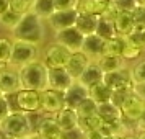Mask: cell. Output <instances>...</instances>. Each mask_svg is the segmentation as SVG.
<instances>
[{
    "label": "cell",
    "mask_w": 145,
    "mask_h": 139,
    "mask_svg": "<svg viewBox=\"0 0 145 139\" xmlns=\"http://www.w3.org/2000/svg\"><path fill=\"white\" fill-rule=\"evenodd\" d=\"M12 36H13V40L26 41V43L38 46L46 38L44 20L39 18L38 15H34L33 12H28L21 16L20 23L12 30Z\"/></svg>",
    "instance_id": "1"
},
{
    "label": "cell",
    "mask_w": 145,
    "mask_h": 139,
    "mask_svg": "<svg viewBox=\"0 0 145 139\" xmlns=\"http://www.w3.org/2000/svg\"><path fill=\"white\" fill-rule=\"evenodd\" d=\"M47 72H49V67L39 59L20 67L18 75H20L21 88L44 92L47 88Z\"/></svg>",
    "instance_id": "2"
},
{
    "label": "cell",
    "mask_w": 145,
    "mask_h": 139,
    "mask_svg": "<svg viewBox=\"0 0 145 139\" xmlns=\"http://www.w3.org/2000/svg\"><path fill=\"white\" fill-rule=\"evenodd\" d=\"M0 131L8 139H20L28 138L34 134L29 115L23 111H12L5 119L0 121Z\"/></svg>",
    "instance_id": "3"
},
{
    "label": "cell",
    "mask_w": 145,
    "mask_h": 139,
    "mask_svg": "<svg viewBox=\"0 0 145 139\" xmlns=\"http://www.w3.org/2000/svg\"><path fill=\"white\" fill-rule=\"evenodd\" d=\"M38 61V46L26 43V41H20V40H13L12 43V56H10V66L12 67H23Z\"/></svg>",
    "instance_id": "4"
},
{
    "label": "cell",
    "mask_w": 145,
    "mask_h": 139,
    "mask_svg": "<svg viewBox=\"0 0 145 139\" xmlns=\"http://www.w3.org/2000/svg\"><path fill=\"white\" fill-rule=\"evenodd\" d=\"M15 111L38 113L41 111V92L21 88L15 93Z\"/></svg>",
    "instance_id": "5"
},
{
    "label": "cell",
    "mask_w": 145,
    "mask_h": 139,
    "mask_svg": "<svg viewBox=\"0 0 145 139\" xmlns=\"http://www.w3.org/2000/svg\"><path fill=\"white\" fill-rule=\"evenodd\" d=\"M121 115H122V119L127 121V123H137L138 118L144 115L145 111V100L142 97H138L131 90V93L125 97V100L121 105Z\"/></svg>",
    "instance_id": "6"
},
{
    "label": "cell",
    "mask_w": 145,
    "mask_h": 139,
    "mask_svg": "<svg viewBox=\"0 0 145 139\" xmlns=\"http://www.w3.org/2000/svg\"><path fill=\"white\" fill-rule=\"evenodd\" d=\"M54 38H56L57 44L67 47L70 53L82 51L83 40H85V36L77 30V26H70V28H65V30H60V31H56Z\"/></svg>",
    "instance_id": "7"
},
{
    "label": "cell",
    "mask_w": 145,
    "mask_h": 139,
    "mask_svg": "<svg viewBox=\"0 0 145 139\" xmlns=\"http://www.w3.org/2000/svg\"><path fill=\"white\" fill-rule=\"evenodd\" d=\"M65 106L64 101V93L46 88L44 92H41V111L46 113L47 116H56L57 113Z\"/></svg>",
    "instance_id": "8"
},
{
    "label": "cell",
    "mask_w": 145,
    "mask_h": 139,
    "mask_svg": "<svg viewBox=\"0 0 145 139\" xmlns=\"http://www.w3.org/2000/svg\"><path fill=\"white\" fill-rule=\"evenodd\" d=\"M70 56H72V53H70L67 47L60 46L57 43H54V44H49V46L46 47L42 62H44L49 69H52V67H65L69 59H70Z\"/></svg>",
    "instance_id": "9"
},
{
    "label": "cell",
    "mask_w": 145,
    "mask_h": 139,
    "mask_svg": "<svg viewBox=\"0 0 145 139\" xmlns=\"http://www.w3.org/2000/svg\"><path fill=\"white\" fill-rule=\"evenodd\" d=\"M103 82L112 90H125V88L132 90V85H134L131 77V69H127V67L112 70V72H106L103 75Z\"/></svg>",
    "instance_id": "10"
},
{
    "label": "cell",
    "mask_w": 145,
    "mask_h": 139,
    "mask_svg": "<svg viewBox=\"0 0 145 139\" xmlns=\"http://www.w3.org/2000/svg\"><path fill=\"white\" fill-rule=\"evenodd\" d=\"M73 80L75 79L69 74L65 67H52L47 72V88L64 93L73 84Z\"/></svg>",
    "instance_id": "11"
},
{
    "label": "cell",
    "mask_w": 145,
    "mask_h": 139,
    "mask_svg": "<svg viewBox=\"0 0 145 139\" xmlns=\"http://www.w3.org/2000/svg\"><path fill=\"white\" fill-rule=\"evenodd\" d=\"M106 41L99 38L96 33L88 34L83 40V46H82V53L85 54L90 61H98L103 54H105Z\"/></svg>",
    "instance_id": "12"
},
{
    "label": "cell",
    "mask_w": 145,
    "mask_h": 139,
    "mask_svg": "<svg viewBox=\"0 0 145 139\" xmlns=\"http://www.w3.org/2000/svg\"><path fill=\"white\" fill-rule=\"evenodd\" d=\"M77 16H78L77 10H62V12L56 10L47 18V23H49V26L52 28L54 31H60V30H65V28L75 26Z\"/></svg>",
    "instance_id": "13"
},
{
    "label": "cell",
    "mask_w": 145,
    "mask_h": 139,
    "mask_svg": "<svg viewBox=\"0 0 145 139\" xmlns=\"http://www.w3.org/2000/svg\"><path fill=\"white\" fill-rule=\"evenodd\" d=\"M88 97H90V90L83 84H80L78 80H73V84L64 92V101L69 108H75Z\"/></svg>",
    "instance_id": "14"
},
{
    "label": "cell",
    "mask_w": 145,
    "mask_h": 139,
    "mask_svg": "<svg viewBox=\"0 0 145 139\" xmlns=\"http://www.w3.org/2000/svg\"><path fill=\"white\" fill-rule=\"evenodd\" d=\"M18 90H21L18 70L8 67L5 72L0 74V92L3 95H15Z\"/></svg>",
    "instance_id": "15"
},
{
    "label": "cell",
    "mask_w": 145,
    "mask_h": 139,
    "mask_svg": "<svg viewBox=\"0 0 145 139\" xmlns=\"http://www.w3.org/2000/svg\"><path fill=\"white\" fill-rule=\"evenodd\" d=\"M54 118L57 121L59 128L62 129V132L75 129V128H78V125H80V118H78V115H77V111H75L73 108H69V106H64Z\"/></svg>",
    "instance_id": "16"
},
{
    "label": "cell",
    "mask_w": 145,
    "mask_h": 139,
    "mask_svg": "<svg viewBox=\"0 0 145 139\" xmlns=\"http://www.w3.org/2000/svg\"><path fill=\"white\" fill-rule=\"evenodd\" d=\"M109 3H111V0H78L75 10L78 13H83V15L101 16Z\"/></svg>",
    "instance_id": "17"
},
{
    "label": "cell",
    "mask_w": 145,
    "mask_h": 139,
    "mask_svg": "<svg viewBox=\"0 0 145 139\" xmlns=\"http://www.w3.org/2000/svg\"><path fill=\"white\" fill-rule=\"evenodd\" d=\"M103 75H105V72L101 70V67L98 66V62H96V61H91V62L86 66V69L83 70V74L78 77V82L83 84L86 88H91L93 85L103 82Z\"/></svg>",
    "instance_id": "18"
},
{
    "label": "cell",
    "mask_w": 145,
    "mask_h": 139,
    "mask_svg": "<svg viewBox=\"0 0 145 139\" xmlns=\"http://www.w3.org/2000/svg\"><path fill=\"white\" fill-rule=\"evenodd\" d=\"M90 62H91V61L88 59L82 51H77V53H72V56H70V59H69V62H67L65 69L69 70V74L72 75L73 79L78 80V77L83 74V70L86 69V66H88Z\"/></svg>",
    "instance_id": "19"
},
{
    "label": "cell",
    "mask_w": 145,
    "mask_h": 139,
    "mask_svg": "<svg viewBox=\"0 0 145 139\" xmlns=\"http://www.w3.org/2000/svg\"><path fill=\"white\" fill-rule=\"evenodd\" d=\"M135 28V20H134V15L129 12H121L114 20V30L118 36H127L131 34Z\"/></svg>",
    "instance_id": "20"
},
{
    "label": "cell",
    "mask_w": 145,
    "mask_h": 139,
    "mask_svg": "<svg viewBox=\"0 0 145 139\" xmlns=\"http://www.w3.org/2000/svg\"><path fill=\"white\" fill-rule=\"evenodd\" d=\"M98 20L99 16H93V15H83L78 13L77 21H75V26L83 36L96 33V26H98Z\"/></svg>",
    "instance_id": "21"
},
{
    "label": "cell",
    "mask_w": 145,
    "mask_h": 139,
    "mask_svg": "<svg viewBox=\"0 0 145 139\" xmlns=\"http://www.w3.org/2000/svg\"><path fill=\"white\" fill-rule=\"evenodd\" d=\"M38 134L39 136H44V138L47 139H52L56 138V136H59V134H62V129L59 128V125H57V121H56V118L54 116H46V118L41 119L39 126H38Z\"/></svg>",
    "instance_id": "22"
},
{
    "label": "cell",
    "mask_w": 145,
    "mask_h": 139,
    "mask_svg": "<svg viewBox=\"0 0 145 139\" xmlns=\"http://www.w3.org/2000/svg\"><path fill=\"white\" fill-rule=\"evenodd\" d=\"M98 66L101 67L103 72H112V70H118L125 67V59L121 56H114V54H103L98 61Z\"/></svg>",
    "instance_id": "23"
},
{
    "label": "cell",
    "mask_w": 145,
    "mask_h": 139,
    "mask_svg": "<svg viewBox=\"0 0 145 139\" xmlns=\"http://www.w3.org/2000/svg\"><path fill=\"white\" fill-rule=\"evenodd\" d=\"M90 90V98L95 100L98 105L101 103H106V101H111V97H112V88L106 85L105 82H99L96 85H93Z\"/></svg>",
    "instance_id": "24"
},
{
    "label": "cell",
    "mask_w": 145,
    "mask_h": 139,
    "mask_svg": "<svg viewBox=\"0 0 145 139\" xmlns=\"http://www.w3.org/2000/svg\"><path fill=\"white\" fill-rule=\"evenodd\" d=\"M96 115H98L105 123H111V121H116V119L122 118L121 110H119L114 103H111V101H106V103L98 105V111H96Z\"/></svg>",
    "instance_id": "25"
},
{
    "label": "cell",
    "mask_w": 145,
    "mask_h": 139,
    "mask_svg": "<svg viewBox=\"0 0 145 139\" xmlns=\"http://www.w3.org/2000/svg\"><path fill=\"white\" fill-rule=\"evenodd\" d=\"M31 12L42 20H47L56 12V3H54V0H34Z\"/></svg>",
    "instance_id": "26"
},
{
    "label": "cell",
    "mask_w": 145,
    "mask_h": 139,
    "mask_svg": "<svg viewBox=\"0 0 145 139\" xmlns=\"http://www.w3.org/2000/svg\"><path fill=\"white\" fill-rule=\"evenodd\" d=\"M73 110L77 111V115H78L80 119H85V118L93 116V115H96V111H98V103L88 97V98H85L82 103H78Z\"/></svg>",
    "instance_id": "27"
},
{
    "label": "cell",
    "mask_w": 145,
    "mask_h": 139,
    "mask_svg": "<svg viewBox=\"0 0 145 139\" xmlns=\"http://www.w3.org/2000/svg\"><path fill=\"white\" fill-rule=\"evenodd\" d=\"M96 34L99 38H103L105 41H109L112 40L116 34V30H114V21H109V20H105L99 16L98 20V26H96Z\"/></svg>",
    "instance_id": "28"
},
{
    "label": "cell",
    "mask_w": 145,
    "mask_h": 139,
    "mask_svg": "<svg viewBox=\"0 0 145 139\" xmlns=\"http://www.w3.org/2000/svg\"><path fill=\"white\" fill-rule=\"evenodd\" d=\"M122 49H124V38L122 36H114L112 40L106 41L105 54H114L122 57Z\"/></svg>",
    "instance_id": "29"
},
{
    "label": "cell",
    "mask_w": 145,
    "mask_h": 139,
    "mask_svg": "<svg viewBox=\"0 0 145 139\" xmlns=\"http://www.w3.org/2000/svg\"><path fill=\"white\" fill-rule=\"evenodd\" d=\"M103 125H105V121L99 118L98 115H93V116H90V118L80 119L78 128L83 132H86V131H96V129H99Z\"/></svg>",
    "instance_id": "30"
},
{
    "label": "cell",
    "mask_w": 145,
    "mask_h": 139,
    "mask_svg": "<svg viewBox=\"0 0 145 139\" xmlns=\"http://www.w3.org/2000/svg\"><path fill=\"white\" fill-rule=\"evenodd\" d=\"M21 16H23V15H18V13H15V12H12V10H7L3 15H0V23H2L3 26L13 30V28L20 23Z\"/></svg>",
    "instance_id": "31"
},
{
    "label": "cell",
    "mask_w": 145,
    "mask_h": 139,
    "mask_svg": "<svg viewBox=\"0 0 145 139\" xmlns=\"http://www.w3.org/2000/svg\"><path fill=\"white\" fill-rule=\"evenodd\" d=\"M33 8V2L29 0H10V10L18 15H25L28 12H31Z\"/></svg>",
    "instance_id": "32"
},
{
    "label": "cell",
    "mask_w": 145,
    "mask_h": 139,
    "mask_svg": "<svg viewBox=\"0 0 145 139\" xmlns=\"http://www.w3.org/2000/svg\"><path fill=\"white\" fill-rule=\"evenodd\" d=\"M131 77L134 84H142L145 82V59L138 61L135 66L131 69Z\"/></svg>",
    "instance_id": "33"
},
{
    "label": "cell",
    "mask_w": 145,
    "mask_h": 139,
    "mask_svg": "<svg viewBox=\"0 0 145 139\" xmlns=\"http://www.w3.org/2000/svg\"><path fill=\"white\" fill-rule=\"evenodd\" d=\"M124 38V36H122ZM142 47H137L134 46V44H131V43H127L124 38V49H122V57H124L125 61H132V59H137L138 56L142 54Z\"/></svg>",
    "instance_id": "34"
},
{
    "label": "cell",
    "mask_w": 145,
    "mask_h": 139,
    "mask_svg": "<svg viewBox=\"0 0 145 139\" xmlns=\"http://www.w3.org/2000/svg\"><path fill=\"white\" fill-rule=\"evenodd\" d=\"M12 43H13V40L0 38V62H10V56H12Z\"/></svg>",
    "instance_id": "35"
},
{
    "label": "cell",
    "mask_w": 145,
    "mask_h": 139,
    "mask_svg": "<svg viewBox=\"0 0 145 139\" xmlns=\"http://www.w3.org/2000/svg\"><path fill=\"white\" fill-rule=\"evenodd\" d=\"M12 111H13V106H12L10 97H8V95H3V97L0 98V121L5 119Z\"/></svg>",
    "instance_id": "36"
},
{
    "label": "cell",
    "mask_w": 145,
    "mask_h": 139,
    "mask_svg": "<svg viewBox=\"0 0 145 139\" xmlns=\"http://www.w3.org/2000/svg\"><path fill=\"white\" fill-rule=\"evenodd\" d=\"M121 13L119 12V8H118V5L114 3V0H111V3L106 7V10L103 12V15H101V18H105V20H109V21H114L116 20V16Z\"/></svg>",
    "instance_id": "37"
},
{
    "label": "cell",
    "mask_w": 145,
    "mask_h": 139,
    "mask_svg": "<svg viewBox=\"0 0 145 139\" xmlns=\"http://www.w3.org/2000/svg\"><path fill=\"white\" fill-rule=\"evenodd\" d=\"M114 3L118 5L119 12H129V13H132L137 8V2L135 0H114Z\"/></svg>",
    "instance_id": "38"
},
{
    "label": "cell",
    "mask_w": 145,
    "mask_h": 139,
    "mask_svg": "<svg viewBox=\"0 0 145 139\" xmlns=\"http://www.w3.org/2000/svg\"><path fill=\"white\" fill-rule=\"evenodd\" d=\"M129 93H131V90H129V88H125V90H112L111 103H114V105L118 106V108H121L122 101L125 100V97H127Z\"/></svg>",
    "instance_id": "39"
},
{
    "label": "cell",
    "mask_w": 145,
    "mask_h": 139,
    "mask_svg": "<svg viewBox=\"0 0 145 139\" xmlns=\"http://www.w3.org/2000/svg\"><path fill=\"white\" fill-rule=\"evenodd\" d=\"M77 2L78 0H54L57 12H62V10H75L77 8Z\"/></svg>",
    "instance_id": "40"
},
{
    "label": "cell",
    "mask_w": 145,
    "mask_h": 139,
    "mask_svg": "<svg viewBox=\"0 0 145 139\" xmlns=\"http://www.w3.org/2000/svg\"><path fill=\"white\" fill-rule=\"evenodd\" d=\"M132 15H134V20H135V23H137V25L145 26V7L137 5V8L132 12Z\"/></svg>",
    "instance_id": "41"
},
{
    "label": "cell",
    "mask_w": 145,
    "mask_h": 139,
    "mask_svg": "<svg viewBox=\"0 0 145 139\" xmlns=\"http://www.w3.org/2000/svg\"><path fill=\"white\" fill-rule=\"evenodd\" d=\"M62 134H64V139H85V132L82 131L80 128L65 131V132H62Z\"/></svg>",
    "instance_id": "42"
},
{
    "label": "cell",
    "mask_w": 145,
    "mask_h": 139,
    "mask_svg": "<svg viewBox=\"0 0 145 139\" xmlns=\"http://www.w3.org/2000/svg\"><path fill=\"white\" fill-rule=\"evenodd\" d=\"M132 92L145 100V82H142V84H134L132 85Z\"/></svg>",
    "instance_id": "43"
},
{
    "label": "cell",
    "mask_w": 145,
    "mask_h": 139,
    "mask_svg": "<svg viewBox=\"0 0 145 139\" xmlns=\"http://www.w3.org/2000/svg\"><path fill=\"white\" fill-rule=\"evenodd\" d=\"M85 139H106V136L99 129H96V131H86Z\"/></svg>",
    "instance_id": "44"
},
{
    "label": "cell",
    "mask_w": 145,
    "mask_h": 139,
    "mask_svg": "<svg viewBox=\"0 0 145 139\" xmlns=\"http://www.w3.org/2000/svg\"><path fill=\"white\" fill-rule=\"evenodd\" d=\"M135 128H137L138 132H145V111H144V115L138 118L137 123H135Z\"/></svg>",
    "instance_id": "45"
},
{
    "label": "cell",
    "mask_w": 145,
    "mask_h": 139,
    "mask_svg": "<svg viewBox=\"0 0 145 139\" xmlns=\"http://www.w3.org/2000/svg\"><path fill=\"white\" fill-rule=\"evenodd\" d=\"M7 10H10V0H0V15H3Z\"/></svg>",
    "instance_id": "46"
},
{
    "label": "cell",
    "mask_w": 145,
    "mask_h": 139,
    "mask_svg": "<svg viewBox=\"0 0 145 139\" xmlns=\"http://www.w3.org/2000/svg\"><path fill=\"white\" fill-rule=\"evenodd\" d=\"M8 67H10V64H8V62H0V74L5 72Z\"/></svg>",
    "instance_id": "47"
},
{
    "label": "cell",
    "mask_w": 145,
    "mask_h": 139,
    "mask_svg": "<svg viewBox=\"0 0 145 139\" xmlns=\"http://www.w3.org/2000/svg\"><path fill=\"white\" fill-rule=\"evenodd\" d=\"M31 139H47V138H44V136H39L38 132H34V134H31Z\"/></svg>",
    "instance_id": "48"
},
{
    "label": "cell",
    "mask_w": 145,
    "mask_h": 139,
    "mask_svg": "<svg viewBox=\"0 0 145 139\" xmlns=\"http://www.w3.org/2000/svg\"><path fill=\"white\" fill-rule=\"evenodd\" d=\"M124 139H138V136L137 134H131V136H127V138H124Z\"/></svg>",
    "instance_id": "49"
},
{
    "label": "cell",
    "mask_w": 145,
    "mask_h": 139,
    "mask_svg": "<svg viewBox=\"0 0 145 139\" xmlns=\"http://www.w3.org/2000/svg\"><path fill=\"white\" fill-rule=\"evenodd\" d=\"M137 136H138V139H145V132H138Z\"/></svg>",
    "instance_id": "50"
},
{
    "label": "cell",
    "mask_w": 145,
    "mask_h": 139,
    "mask_svg": "<svg viewBox=\"0 0 145 139\" xmlns=\"http://www.w3.org/2000/svg\"><path fill=\"white\" fill-rule=\"evenodd\" d=\"M52 139H64V134H59V136H56V138H52Z\"/></svg>",
    "instance_id": "51"
},
{
    "label": "cell",
    "mask_w": 145,
    "mask_h": 139,
    "mask_svg": "<svg viewBox=\"0 0 145 139\" xmlns=\"http://www.w3.org/2000/svg\"><path fill=\"white\" fill-rule=\"evenodd\" d=\"M20 139H31V136H28V138H20Z\"/></svg>",
    "instance_id": "52"
},
{
    "label": "cell",
    "mask_w": 145,
    "mask_h": 139,
    "mask_svg": "<svg viewBox=\"0 0 145 139\" xmlns=\"http://www.w3.org/2000/svg\"><path fill=\"white\" fill-rule=\"evenodd\" d=\"M2 97H3V93H2V92H0V98H2Z\"/></svg>",
    "instance_id": "53"
},
{
    "label": "cell",
    "mask_w": 145,
    "mask_h": 139,
    "mask_svg": "<svg viewBox=\"0 0 145 139\" xmlns=\"http://www.w3.org/2000/svg\"><path fill=\"white\" fill-rule=\"evenodd\" d=\"M29 2H34V0H29Z\"/></svg>",
    "instance_id": "54"
}]
</instances>
